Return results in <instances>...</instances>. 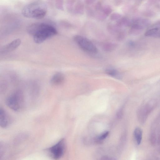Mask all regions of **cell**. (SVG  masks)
<instances>
[{"label": "cell", "instance_id": "obj_1", "mask_svg": "<svg viewBox=\"0 0 160 160\" xmlns=\"http://www.w3.org/2000/svg\"><path fill=\"white\" fill-rule=\"evenodd\" d=\"M28 33L32 36L35 43L40 44L58 33L56 28L52 25L44 23L32 24L27 28Z\"/></svg>", "mask_w": 160, "mask_h": 160}, {"label": "cell", "instance_id": "obj_2", "mask_svg": "<svg viewBox=\"0 0 160 160\" xmlns=\"http://www.w3.org/2000/svg\"><path fill=\"white\" fill-rule=\"evenodd\" d=\"M47 12V7L45 3L36 1L25 6L22 9V14L27 18L41 19L46 16Z\"/></svg>", "mask_w": 160, "mask_h": 160}, {"label": "cell", "instance_id": "obj_3", "mask_svg": "<svg viewBox=\"0 0 160 160\" xmlns=\"http://www.w3.org/2000/svg\"><path fill=\"white\" fill-rule=\"evenodd\" d=\"M6 104L11 109L18 111L22 109L24 103V95L20 90L15 91L6 99Z\"/></svg>", "mask_w": 160, "mask_h": 160}, {"label": "cell", "instance_id": "obj_4", "mask_svg": "<svg viewBox=\"0 0 160 160\" xmlns=\"http://www.w3.org/2000/svg\"><path fill=\"white\" fill-rule=\"evenodd\" d=\"M74 39L79 47L86 52L93 54L98 53L97 47L87 38L79 35H77L75 36Z\"/></svg>", "mask_w": 160, "mask_h": 160}, {"label": "cell", "instance_id": "obj_5", "mask_svg": "<svg viewBox=\"0 0 160 160\" xmlns=\"http://www.w3.org/2000/svg\"><path fill=\"white\" fill-rule=\"evenodd\" d=\"M65 141L64 139L60 140L56 144L47 149V151L51 157L55 160L61 158L65 149Z\"/></svg>", "mask_w": 160, "mask_h": 160}, {"label": "cell", "instance_id": "obj_6", "mask_svg": "<svg viewBox=\"0 0 160 160\" xmlns=\"http://www.w3.org/2000/svg\"><path fill=\"white\" fill-rule=\"evenodd\" d=\"M153 101L146 103L141 107L138 111V118L140 121L143 123L147 119L149 113L154 107L155 103Z\"/></svg>", "mask_w": 160, "mask_h": 160}, {"label": "cell", "instance_id": "obj_7", "mask_svg": "<svg viewBox=\"0 0 160 160\" xmlns=\"http://www.w3.org/2000/svg\"><path fill=\"white\" fill-rule=\"evenodd\" d=\"M12 122L11 116L4 109L0 108V126L5 128L10 126Z\"/></svg>", "mask_w": 160, "mask_h": 160}, {"label": "cell", "instance_id": "obj_8", "mask_svg": "<svg viewBox=\"0 0 160 160\" xmlns=\"http://www.w3.org/2000/svg\"><path fill=\"white\" fill-rule=\"evenodd\" d=\"M20 39H16L3 47L1 50V53L5 54L12 52L17 49L21 44Z\"/></svg>", "mask_w": 160, "mask_h": 160}, {"label": "cell", "instance_id": "obj_9", "mask_svg": "<svg viewBox=\"0 0 160 160\" xmlns=\"http://www.w3.org/2000/svg\"><path fill=\"white\" fill-rule=\"evenodd\" d=\"M65 78L62 73H57L51 78L50 83L53 86H57L62 85L64 82Z\"/></svg>", "mask_w": 160, "mask_h": 160}, {"label": "cell", "instance_id": "obj_10", "mask_svg": "<svg viewBox=\"0 0 160 160\" xmlns=\"http://www.w3.org/2000/svg\"><path fill=\"white\" fill-rule=\"evenodd\" d=\"M134 134L138 144L140 145L142 140V130L139 128H136L134 131Z\"/></svg>", "mask_w": 160, "mask_h": 160}, {"label": "cell", "instance_id": "obj_11", "mask_svg": "<svg viewBox=\"0 0 160 160\" xmlns=\"http://www.w3.org/2000/svg\"><path fill=\"white\" fill-rule=\"evenodd\" d=\"M117 45L112 43H105L103 46L104 50L107 52H111L116 49Z\"/></svg>", "mask_w": 160, "mask_h": 160}, {"label": "cell", "instance_id": "obj_12", "mask_svg": "<svg viewBox=\"0 0 160 160\" xmlns=\"http://www.w3.org/2000/svg\"><path fill=\"white\" fill-rule=\"evenodd\" d=\"M75 11L76 13L82 14L84 11V5L83 3L81 1H78L76 3Z\"/></svg>", "mask_w": 160, "mask_h": 160}, {"label": "cell", "instance_id": "obj_13", "mask_svg": "<svg viewBox=\"0 0 160 160\" xmlns=\"http://www.w3.org/2000/svg\"><path fill=\"white\" fill-rule=\"evenodd\" d=\"M105 72L109 75L114 77H119V74L116 70L113 68H108L105 70Z\"/></svg>", "mask_w": 160, "mask_h": 160}, {"label": "cell", "instance_id": "obj_14", "mask_svg": "<svg viewBox=\"0 0 160 160\" xmlns=\"http://www.w3.org/2000/svg\"><path fill=\"white\" fill-rule=\"evenodd\" d=\"M102 13L104 17L109 15L112 12V9L109 6H105L102 7L101 9Z\"/></svg>", "mask_w": 160, "mask_h": 160}, {"label": "cell", "instance_id": "obj_15", "mask_svg": "<svg viewBox=\"0 0 160 160\" xmlns=\"http://www.w3.org/2000/svg\"><path fill=\"white\" fill-rule=\"evenodd\" d=\"M108 132H104L101 134L100 136H99L97 138L96 140H97V142H100L106 139L108 136Z\"/></svg>", "mask_w": 160, "mask_h": 160}, {"label": "cell", "instance_id": "obj_16", "mask_svg": "<svg viewBox=\"0 0 160 160\" xmlns=\"http://www.w3.org/2000/svg\"><path fill=\"white\" fill-rule=\"evenodd\" d=\"M121 16L119 14L117 13H114L112 14L110 17L111 20H119L121 18Z\"/></svg>", "mask_w": 160, "mask_h": 160}, {"label": "cell", "instance_id": "obj_17", "mask_svg": "<svg viewBox=\"0 0 160 160\" xmlns=\"http://www.w3.org/2000/svg\"><path fill=\"white\" fill-rule=\"evenodd\" d=\"M100 160H116V159L111 157L104 156L102 157Z\"/></svg>", "mask_w": 160, "mask_h": 160}]
</instances>
